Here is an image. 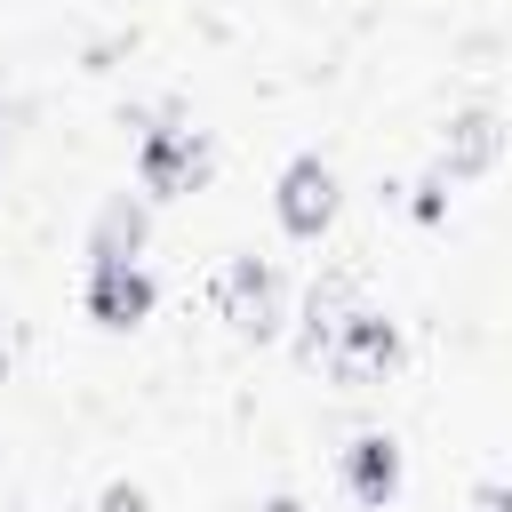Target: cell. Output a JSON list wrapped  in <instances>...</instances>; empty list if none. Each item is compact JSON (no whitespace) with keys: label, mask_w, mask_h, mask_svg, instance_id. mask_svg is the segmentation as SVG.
<instances>
[{"label":"cell","mask_w":512,"mask_h":512,"mask_svg":"<svg viewBox=\"0 0 512 512\" xmlns=\"http://www.w3.org/2000/svg\"><path fill=\"white\" fill-rule=\"evenodd\" d=\"M104 512H144V488H128V480H112V488H104Z\"/></svg>","instance_id":"11"},{"label":"cell","mask_w":512,"mask_h":512,"mask_svg":"<svg viewBox=\"0 0 512 512\" xmlns=\"http://www.w3.org/2000/svg\"><path fill=\"white\" fill-rule=\"evenodd\" d=\"M208 176V136L200 128H152L144 144H136V184L152 192V200H176V192H192Z\"/></svg>","instance_id":"3"},{"label":"cell","mask_w":512,"mask_h":512,"mask_svg":"<svg viewBox=\"0 0 512 512\" xmlns=\"http://www.w3.org/2000/svg\"><path fill=\"white\" fill-rule=\"evenodd\" d=\"M352 312V288L344 280H320L312 288V304H304V360H320L328 352V336H336V320Z\"/></svg>","instance_id":"9"},{"label":"cell","mask_w":512,"mask_h":512,"mask_svg":"<svg viewBox=\"0 0 512 512\" xmlns=\"http://www.w3.org/2000/svg\"><path fill=\"white\" fill-rule=\"evenodd\" d=\"M472 512H512V480H480L472 488Z\"/></svg>","instance_id":"10"},{"label":"cell","mask_w":512,"mask_h":512,"mask_svg":"<svg viewBox=\"0 0 512 512\" xmlns=\"http://www.w3.org/2000/svg\"><path fill=\"white\" fill-rule=\"evenodd\" d=\"M328 376H344V384H368V376H384L392 360H400V328L384 320V312H368V304H352L344 320H336V336H328Z\"/></svg>","instance_id":"2"},{"label":"cell","mask_w":512,"mask_h":512,"mask_svg":"<svg viewBox=\"0 0 512 512\" xmlns=\"http://www.w3.org/2000/svg\"><path fill=\"white\" fill-rule=\"evenodd\" d=\"M344 488H352L360 504H392V496H400V448H392L384 432H360V440L344 448Z\"/></svg>","instance_id":"6"},{"label":"cell","mask_w":512,"mask_h":512,"mask_svg":"<svg viewBox=\"0 0 512 512\" xmlns=\"http://www.w3.org/2000/svg\"><path fill=\"white\" fill-rule=\"evenodd\" d=\"M272 216H280V232L320 240L328 216H336V168H328L320 152H296V160L280 168V184H272Z\"/></svg>","instance_id":"1"},{"label":"cell","mask_w":512,"mask_h":512,"mask_svg":"<svg viewBox=\"0 0 512 512\" xmlns=\"http://www.w3.org/2000/svg\"><path fill=\"white\" fill-rule=\"evenodd\" d=\"M216 304H224V320L240 336H272L280 328V272L264 256H232L224 280H216Z\"/></svg>","instance_id":"5"},{"label":"cell","mask_w":512,"mask_h":512,"mask_svg":"<svg viewBox=\"0 0 512 512\" xmlns=\"http://www.w3.org/2000/svg\"><path fill=\"white\" fill-rule=\"evenodd\" d=\"M0 160H8V104H0Z\"/></svg>","instance_id":"13"},{"label":"cell","mask_w":512,"mask_h":512,"mask_svg":"<svg viewBox=\"0 0 512 512\" xmlns=\"http://www.w3.org/2000/svg\"><path fill=\"white\" fill-rule=\"evenodd\" d=\"M144 200H128V192H112L104 208H96V224H88V256H136L144 248Z\"/></svg>","instance_id":"8"},{"label":"cell","mask_w":512,"mask_h":512,"mask_svg":"<svg viewBox=\"0 0 512 512\" xmlns=\"http://www.w3.org/2000/svg\"><path fill=\"white\" fill-rule=\"evenodd\" d=\"M16 368V320H0V376Z\"/></svg>","instance_id":"12"},{"label":"cell","mask_w":512,"mask_h":512,"mask_svg":"<svg viewBox=\"0 0 512 512\" xmlns=\"http://www.w3.org/2000/svg\"><path fill=\"white\" fill-rule=\"evenodd\" d=\"M152 272L136 256H88V320L96 328H136L152 312Z\"/></svg>","instance_id":"4"},{"label":"cell","mask_w":512,"mask_h":512,"mask_svg":"<svg viewBox=\"0 0 512 512\" xmlns=\"http://www.w3.org/2000/svg\"><path fill=\"white\" fill-rule=\"evenodd\" d=\"M496 144H504V128H496V112H456L448 120V136H440V176H480L488 160H496Z\"/></svg>","instance_id":"7"}]
</instances>
